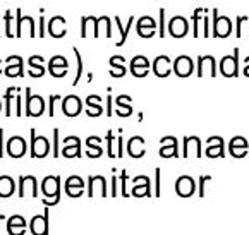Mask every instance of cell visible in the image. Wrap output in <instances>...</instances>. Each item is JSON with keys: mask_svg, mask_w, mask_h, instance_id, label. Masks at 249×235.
Wrapping results in <instances>:
<instances>
[{"mask_svg": "<svg viewBox=\"0 0 249 235\" xmlns=\"http://www.w3.org/2000/svg\"><path fill=\"white\" fill-rule=\"evenodd\" d=\"M41 192H43V204L55 206L60 201V177L48 175L41 182Z\"/></svg>", "mask_w": 249, "mask_h": 235, "instance_id": "1", "label": "cell"}, {"mask_svg": "<svg viewBox=\"0 0 249 235\" xmlns=\"http://www.w3.org/2000/svg\"><path fill=\"white\" fill-rule=\"evenodd\" d=\"M28 31V36L35 38L36 36V24H35V19L31 16H22L21 9H16V36L22 38L24 33Z\"/></svg>", "mask_w": 249, "mask_h": 235, "instance_id": "2", "label": "cell"}, {"mask_svg": "<svg viewBox=\"0 0 249 235\" xmlns=\"http://www.w3.org/2000/svg\"><path fill=\"white\" fill-rule=\"evenodd\" d=\"M213 22H212V36L213 38H227L232 33V21L227 16H218V9L212 11Z\"/></svg>", "mask_w": 249, "mask_h": 235, "instance_id": "3", "label": "cell"}, {"mask_svg": "<svg viewBox=\"0 0 249 235\" xmlns=\"http://www.w3.org/2000/svg\"><path fill=\"white\" fill-rule=\"evenodd\" d=\"M45 112V100L40 95H31V89L26 88V112L28 117H40Z\"/></svg>", "mask_w": 249, "mask_h": 235, "instance_id": "4", "label": "cell"}, {"mask_svg": "<svg viewBox=\"0 0 249 235\" xmlns=\"http://www.w3.org/2000/svg\"><path fill=\"white\" fill-rule=\"evenodd\" d=\"M220 72L225 77L239 76V48H234L232 55H225L220 60Z\"/></svg>", "mask_w": 249, "mask_h": 235, "instance_id": "5", "label": "cell"}, {"mask_svg": "<svg viewBox=\"0 0 249 235\" xmlns=\"http://www.w3.org/2000/svg\"><path fill=\"white\" fill-rule=\"evenodd\" d=\"M50 153V143L45 136H36V131L31 129V156L45 158Z\"/></svg>", "mask_w": 249, "mask_h": 235, "instance_id": "6", "label": "cell"}, {"mask_svg": "<svg viewBox=\"0 0 249 235\" xmlns=\"http://www.w3.org/2000/svg\"><path fill=\"white\" fill-rule=\"evenodd\" d=\"M158 30V22L151 16H141L136 22V31L141 38H153Z\"/></svg>", "mask_w": 249, "mask_h": 235, "instance_id": "7", "label": "cell"}, {"mask_svg": "<svg viewBox=\"0 0 249 235\" xmlns=\"http://www.w3.org/2000/svg\"><path fill=\"white\" fill-rule=\"evenodd\" d=\"M4 62V74L7 77H24V60L21 55H9Z\"/></svg>", "mask_w": 249, "mask_h": 235, "instance_id": "8", "label": "cell"}, {"mask_svg": "<svg viewBox=\"0 0 249 235\" xmlns=\"http://www.w3.org/2000/svg\"><path fill=\"white\" fill-rule=\"evenodd\" d=\"M172 70L179 77H189L191 74L195 72V62H193V59L189 55H179L174 60Z\"/></svg>", "mask_w": 249, "mask_h": 235, "instance_id": "9", "label": "cell"}, {"mask_svg": "<svg viewBox=\"0 0 249 235\" xmlns=\"http://www.w3.org/2000/svg\"><path fill=\"white\" fill-rule=\"evenodd\" d=\"M48 72L53 77H64L69 70V62H67L66 57L62 55H53L48 60Z\"/></svg>", "mask_w": 249, "mask_h": 235, "instance_id": "10", "label": "cell"}, {"mask_svg": "<svg viewBox=\"0 0 249 235\" xmlns=\"http://www.w3.org/2000/svg\"><path fill=\"white\" fill-rule=\"evenodd\" d=\"M189 31V22L184 16H176L169 22V33L174 38H184Z\"/></svg>", "mask_w": 249, "mask_h": 235, "instance_id": "11", "label": "cell"}, {"mask_svg": "<svg viewBox=\"0 0 249 235\" xmlns=\"http://www.w3.org/2000/svg\"><path fill=\"white\" fill-rule=\"evenodd\" d=\"M47 31L52 38H64L67 34V22L62 16H53L48 21Z\"/></svg>", "mask_w": 249, "mask_h": 235, "instance_id": "12", "label": "cell"}, {"mask_svg": "<svg viewBox=\"0 0 249 235\" xmlns=\"http://www.w3.org/2000/svg\"><path fill=\"white\" fill-rule=\"evenodd\" d=\"M26 141L24 137L21 136H14L7 141V146H5V151L11 158H22L26 154Z\"/></svg>", "mask_w": 249, "mask_h": 235, "instance_id": "13", "label": "cell"}, {"mask_svg": "<svg viewBox=\"0 0 249 235\" xmlns=\"http://www.w3.org/2000/svg\"><path fill=\"white\" fill-rule=\"evenodd\" d=\"M83 110V103H81L79 96L69 95L62 100V112L67 117H77Z\"/></svg>", "mask_w": 249, "mask_h": 235, "instance_id": "14", "label": "cell"}, {"mask_svg": "<svg viewBox=\"0 0 249 235\" xmlns=\"http://www.w3.org/2000/svg\"><path fill=\"white\" fill-rule=\"evenodd\" d=\"M64 158H79L81 156V139L77 136H69L64 139L62 148Z\"/></svg>", "mask_w": 249, "mask_h": 235, "instance_id": "15", "label": "cell"}, {"mask_svg": "<svg viewBox=\"0 0 249 235\" xmlns=\"http://www.w3.org/2000/svg\"><path fill=\"white\" fill-rule=\"evenodd\" d=\"M129 70L134 77H144L150 72V60L144 55H136L129 64Z\"/></svg>", "mask_w": 249, "mask_h": 235, "instance_id": "16", "label": "cell"}, {"mask_svg": "<svg viewBox=\"0 0 249 235\" xmlns=\"http://www.w3.org/2000/svg\"><path fill=\"white\" fill-rule=\"evenodd\" d=\"M26 194H31L33 198L38 196L36 179L33 175H22L19 179V198H24Z\"/></svg>", "mask_w": 249, "mask_h": 235, "instance_id": "17", "label": "cell"}, {"mask_svg": "<svg viewBox=\"0 0 249 235\" xmlns=\"http://www.w3.org/2000/svg\"><path fill=\"white\" fill-rule=\"evenodd\" d=\"M205 69L208 70L212 77H216V60H215V57H212V55H199L198 67H196V76L203 77V74H205Z\"/></svg>", "mask_w": 249, "mask_h": 235, "instance_id": "18", "label": "cell"}, {"mask_svg": "<svg viewBox=\"0 0 249 235\" xmlns=\"http://www.w3.org/2000/svg\"><path fill=\"white\" fill-rule=\"evenodd\" d=\"M153 72L158 77H169L172 72V62H170V57L167 55H160L153 60Z\"/></svg>", "mask_w": 249, "mask_h": 235, "instance_id": "19", "label": "cell"}, {"mask_svg": "<svg viewBox=\"0 0 249 235\" xmlns=\"http://www.w3.org/2000/svg\"><path fill=\"white\" fill-rule=\"evenodd\" d=\"M30 228L33 235H48V210H45V215H35Z\"/></svg>", "mask_w": 249, "mask_h": 235, "instance_id": "20", "label": "cell"}, {"mask_svg": "<svg viewBox=\"0 0 249 235\" xmlns=\"http://www.w3.org/2000/svg\"><path fill=\"white\" fill-rule=\"evenodd\" d=\"M195 189H196L195 180L191 179L189 175L179 177V180H177V184H176V192L180 198H189V196H193L195 194Z\"/></svg>", "mask_w": 249, "mask_h": 235, "instance_id": "21", "label": "cell"}, {"mask_svg": "<svg viewBox=\"0 0 249 235\" xmlns=\"http://www.w3.org/2000/svg\"><path fill=\"white\" fill-rule=\"evenodd\" d=\"M89 30H93V36L100 38L98 17H95V16H83V17H81V38L88 36V31Z\"/></svg>", "mask_w": 249, "mask_h": 235, "instance_id": "22", "label": "cell"}, {"mask_svg": "<svg viewBox=\"0 0 249 235\" xmlns=\"http://www.w3.org/2000/svg\"><path fill=\"white\" fill-rule=\"evenodd\" d=\"M83 191H85V182H83V179L77 175H71L66 182L67 196H71V198H79V196L83 194Z\"/></svg>", "mask_w": 249, "mask_h": 235, "instance_id": "23", "label": "cell"}, {"mask_svg": "<svg viewBox=\"0 0 249 235\" xmlns=\"http://www.w3.org/2000/svg\"><path fill=\"white\" fill-rule=\"evenodd\" d=\"M7 232H9V235H24L26 220L21 215H12L7 220Z\"/></svg>", "mask_w": 249, "mask_h": 235, "instance_id": "24", "label": "cell"}, {"mask_svg": "<svg viewBox=\"0 0 249 235\" xmlns=\"http://www.w3.org/2000/svg\"><path fill=\"white\" fill-rule=\"evenodd\" d=\"M45 59L41 55H31L30 59H28V66H30V69H28V74H30L31 77H41L45 74Z\"/></svg>", "mask_w": 249, "mask_h": 235, "instance_id": "25", "label": "cell"}, {"mask_svg": "<svg viewBox=\"0 0 249 235\" xmlns=\"http://www.w3.org/2000/svg\"><path fill=\"white\" fill-rule=\"evenodd\" d=\"M110 67L112 69L108 70V74L112 77H124L125 72H127V69H125V59L122 55H114V57H110Z\"/></svg>", "mask_w": 249, "mask_h": 235, "instance_id": "26", "label": "cell"}, {"mask_svg": "<svg viewBox=\"0 0 249 235\" xmlns=\"http://www.w3.org/2000/svg\"><path fill=\"white\" fill-rule=\"evenodd\" d=\"M229 151H231V154L235 156V158H242V156L248 154V141L241 136L234 137L231 141V144H229Z\"/></svg>", "mask_w": 249, "mask_h": 235, "instance_id": "27", "label": "cell"}, {"mask_svg": "<svg viewBox=\"0 0 249 235\" xmlns=\"http://www.w3.org/2000/svg\"><path fill=\"white\" fill-rule=\"evenodd\" d=\"M127 153L132 158H141L144 154V139L141 136H134L127 143Z\"/></svg>", "mask_w": 249, "mask_h": 235, "instance_id": "28", "label": "cell"}, {"mask_svg": "<svg viewBox=\"0 0 249 235\" xmlns=\"http://www.w3.org/2000/svg\"><path fill=\"white\" fill-rule=\"evenodd\" d=\"M96 192H100L102 196H107V182L102 175H93L89 177V187H88V196H95Z\"/></svg>", "mask_w": 249, "mask_h": 235, "instance_id": "29", "label": "cell"}, {"mask_svg": "<svg viewBox=\"0 0 249 235\" xmlns=\"http://www.w3.org/2000/svg\"><path fill=\"white\" fill-rule=\"evenodd\" d=\"M132 196H150V179L146 175H140L134 179V189H132Z\"/></svg>", "mask_w": 249, "mask_h": 235, "instance_id": "30", "label": "cell"}, {"mask_svg": "<svg viewBox=\"0 0 249 235\" xmlns=\"http://www.w3.org/2000/svg\"><path fill=\"white\" fill-rule=\"evenodd\" d=\"M102 98H100L98 95H89L88 98H86V107H88V110H86V114L89 115V117H100V115L103 114V108H102Z\"/></svg>", "mask_w": 249, "mask_h": 235, "instance_id": "31", "label": "cell"}, {"mask_svg": "<svg viewBox=\"0 0 249 235\" xmlns=\"http://www.w3.org/2000/svg\"><path fill=\"white\" fill-rule=\"evenodd\" d=\"M115 105H117V112L115 114L119 117H129L132 114V107H131V96L127 95H121L115 100Z\"/></svg>", "mask_w": 249, "mask_h": 235, "instance_id": "32", "label": "cell"}, {"mask_svg": "<svg viewBox=\"0 0 249 235\" xmlns=\"http://www.w3.org/2000/svg\"><path fill=\"white\" fill-rule=\"evenodd\" d=\"M134 16H131V17L127 19V24L125 26H122V21H121V17L119 16H115L114 17V21H115V24H117V28H119V31H121V40L117 41V47H122V45L127 41V36H129V31H131V28H132V24H134Z\"/></svg>", "mask_w": 249, "mask_h": 235, "instance_id": "33", "label": "cell"}, {"mask_svg": "<svg viewBox=\"0 0 249 235\" xmlns=\"http://www.w3.org/2000/svg\"><path fill=\"white\" fill-rule=\"evenodd\" d=\"M16 191V184L12 177L9 175H0V198H11Z\"/></svg>", "mask_w": 249, "mask_h": 235, "instance_id": "34", "label": "cell"}, {"mask_svg": "<svg viewBox=\"0 0 249 235\" xmlns=\"http://www.w3.org/2000/svg\"><path fill=\"white\" fill-rule=\"evenodd\" d=\"M189 151H193L196 156H201V141H199V137L191 136L184 139V156H187Z\"/></svg>", "mask_w": 249, "mask_h": 235, "instance_id": "35", "label": "cell"}, {"mask_svg": "<svg viewBox=\"0 0 249 235\" xmlns=\"http://www.w3.org/2000/svg\"><path fill=\"white\" fill-rule=\"evenodd\" d=\"M86 146L89 148V151H86V154H88L89 158H100L103 154V150H102V146H100V137L89 136L88 139H86Z\"/></svg>", "mask_w": 249, "mask_h": 235, "instance_id": "36", "label": "cell"}, {"mask_svg": "<svg viewBox=\"0 0 249 235\" xmlns=\"http://www.w3.org/2000/svg\"><path fill=\"white\" fill-rule=\"evenodd\" d=\"M205 11L206 9L198 7L193 14H191V19H193V36L195 38L199 36V21H201L203 16H205Z\"/></svg>", "mask_w": 249, "mask_h": 235, "instance_id": "37", "label": "cell"}, {"mask_svg": "<svg viewBox=\"0 0 249 235\" xmlns=\"http://www.w3.org/2000/svg\"><path fill=\"white\" fill-rule=\"evenodd\" d=\"M18 89L19 88H14V86H11V88H7V91H5V95H4V100H5V117H11V115H12V100H14Z\"/></svg>", "mask_w": 249, "mask_h": 235, "instance_id": "38", "label": "cell"}, {"mask_svg": "<svg viewBox=\"0 0 249 235\" xmlns=\"http://www.w3.org/2000/svg\"><path fill=\"white\" fill-rule=\"evenodd\" d=\"M224 141H222V137H220V141L216 143V146H212V144H208V150H206V156H210V158H216V156H224Z\"/></svg>", "mask_w": 249, "mask_h": 235, "instance_id": "39", "label": "cell"}, {"mask_svg": "<svg viewBox=\"0 0 249 235\" xmlns=\"http://www.w3.org/2000/svg\"><path fill=\"white\" fill-rule=\"evenodd\" d=\"M72 51H74V55H76V62H77V72H76V77H74V83H72V86H76L77 83H79L81 76H83V59H81V51L77 50L76 47L72 48Z\"/></svg>", "mask_w": 249, "mask_h": 235, "instance_id": "40", "label": "cell"}, {"mask_svg": "<svg viewBox=\"0 0 249 235\" xmlns=\"http://www.w3.org/2000/svg\"><path fill=\"white\" fill-rule=\"evenodd\" d=\"M102 26L105 28V36L112 38V21H110L108 16H100L98 17V31H100Z\"/></svg>", "mask_w": 249, "mask_h": 235, "instance_id": "41", "label": "cell"}, {"mask_svg": "<svg viewBox=\"0 0 249 235\" xmlns=\"http://www.w3.org/2000/svg\"><path fill=\"white\" fill-rule=\"evenodd\" d=\"M4 21H5V36H7V38H14L16 33L12 31V12L11 11H5Z\"/></svg>", "mask_w": 249, "mask_h": 235, "instance_id": "42", "label": "cell"}, {"mask_svg": "<svg viewBox=\"0 0 249 235\" xmlns=\"http://www.w3.org/2000/svg\"><path fill=\"white\" fill-rule=\"evenodd\" d=\"M158 17H160V21H158V36L163 40L165 34H167V31H165V9L160 7V11H158Z\"/></svg>", "mask_w": 249, "mask_h": 235, "instance_id": "43", "label": "cell"}, {"mask_svg": "<svg viewBox=\"0 0 249 235\" xmlns=\"http://www.w3.org/2000/svg\"><path fill=\"white\" fill-rule=\"evenodd\" d=\"M177 144H174V146H161L160 150V156L161 158H170V156H177Z\"/></svg>", "mask_w": 249, "mask_h": 235, "instance_id": "44", "label": "cell"}, {"mask_svg": "<svg viewBox=\"0 0 249 235\" xmlns=\"http://www.w3.org/2000/svg\"><path fill=\"white\" fill-rule=\"evenodd\" d=\"M248 21H249L248 16H237V17H235V31H234V34L237 38L242 36V24H244V22H248Z\"/></svg>", "mask_w": 249, "mask_h": 235, "instance_id": "45", "label": "cell"}, {"mask_svg": "<svg viewBox=\"0 0 249 235\" xmlns=\"http://www.w3.org/2000/svg\"><path fill=\"white\" fill-rule=\"evenodd\" d=\"M107 148H108V156H110V158H115L117 154L114 153V134H112V131H108V133H107Z\"/></svg>", "mask_w": 249, "mask_h": 235, "instance_id": "46", "label": "cell"}, {"mask_svg": "<svg viewBox=\"0 0 249 235\" xmlns=\"http://www.w3.org/2000/svg\"><path fill=\"white\" fill-rule=\"evenodd\" d=\"M57 100H60L59 95H50V98H48V117H53L55 115V101Z\"/></svg>", "mask_w": 249, "mask_h": 235, "instance_id": "47", "label": "cell"}, {"mask_svg": "<svg viewBox=\"0 0 249 235\" xmlns=\"http://www.w3.org/2000/svg\"><path fill=\"white\" fill-rule=\"evenodd\" d=\"M53 156L59 158V129H53Z\"/></svg>", "mask_w": 249, "mask_h": 235, "instance_id": "48", "label": "cell"}, {"mask_svg": "<svg viewBox=\"0 0 249 235\" xmlns=\"http://www.w3.org/2000/svg\"><path fill=\"white\" fill-rule=\"evenodd\" d=\"M19 93H21V89H18V93H16L14 103H16V114H18V117H21V115H22V108H21V98H22V96L19 95Z\"/></svg>", "mask_w": 249, "mask_h": 235, "instance_id": "49", "label": "cell"}, {"mask_svg": "<svg viewBox=\"0 0 249 235\" xmlns=\"http://www.w3.org/2000/svg\"><path fill=\"white\" fill-rule=\"evenodd\" d=\"M203 30H205V38H208V36H212V33H210V19H208V14H206V11H205V16H203Z\"/></svg>", "mask_w": 249, "mask_h": 235, "instance_id": "50", "label": "cell"}, {"mask_svg": "<svg viewBox=\"0 0 249 235\" xmlns=\"http://www.w3.org/2000/svg\"><path fill=\"white\" fill-rule=\"evenodd\" d=\"M174 144H177V139L172 136H167L161 139V146H174Z\"/></svg>", "mask_w": 249, "mask_h": 235, "instance_id": "51", "label": "cell"}, {"mask_svg": "<svg viewBox=\"0 0 249 235\" xmlns=\"http://www.w3.org/2000/svg\"><path fill=\"white\" fill-rule=\"evenodd\" d=\"M125 179H127V172L122 170L121 173V180H122V196H127V189H125Z\"/></svg>", "mask_w": 249, "mask_h": 235, "instance_id": "52", "label": "cell"}, {"mask_svg": "<svg viewBox=\"0 0 249 235\" xmlns=\"http://www.w3.org/2000/svg\"><path fill=\"white\" fill-rule=\"evenodd\" d=\"M38 36H45V16H40V31H38Z\"/></svg>", "mask_w": 249, "mask_h": 235, "instance_id": "53", "label": "cell"}, {"mask_svg": "<svg viewBox=\"0 0 249 235\" xmlns=\"http://www.w3.org/2000/svg\"><path fill=\"white\" fill-rule=\"evenodd\" d=\"M0 158H4V129H0Z\"/></svg>", "mask_w": 249, "mask_h": 235, "instance_id": "54", "label": "cell"}, {"mask_svg": "<svg viewBox=\"0 0 249 235\" xmlns=\"http://www.w3.org/2000/svg\"><path fill=\"white\" fill-rule=\"evenodd\" d=\"M107 115L112 117V96H107Z\"/></svg>", "mask_w": 249, "mask_h": 235, "instance_id": "55", "label": "cell"}, {"mask_svg": "<svg viewBox=\"0 0 249 235\" xmlns=\"http://www.w3.org/2000/svg\"><path fill=\"white\" fill-rule=\"evenodd\" d=\"M112 196H117V177L112 179Z\"/></svg>", "mask_w": 249, "mask_h": 235, "instance_id": "56", "label": "cell"}, {"mask_svg": "<svg viewBox=\"0 0 249 235\" xmlns=\"http://www.w3.org/2000/svg\"><path fill=\"white\" fill-rule=\"evenodd\" d=\"M117 156L122 158V136L119 137V144H117Z\"/></svg>", "mask_w": 249, "mask_h": 235, "instance_id": "57", "label": "cell"}, {"mask_svg": "<svg viewBox=\"0 0 249 235\" xmlns=\"http://www.w3.org/2000/svg\"><path fill=\"white\" fill-rule=\"evenodd\" d=\"M157 194H160V170L157 168Z\"/></svg>", "mask_w": 249, "mask_h": 235, "instance_id": "58", "label": "cell"}, {"mask_svg": "<svg viewBox=\"0 0 249 235\" xmlns=\"http://www.w3.org/2000/svg\"><path fill=\"white\" fill-rule=\"evenodd\" d=\"M244 76H248V77H249V66H246V69H244Z\"/></svg>", "mask_w": 249, "mask_h": 235, "instance_id": "59", "label": "cell"}, {"mask_svg": "<svg viewBox=\"0 0 249 235\" xmlns=\"http://www.w3.org/2000/svg\"><path fill=\"white\" fill-rule=\"evenodd\" d=\"M246 66H249V57H246V59H244V67Z\"/></svg>", "mask_w": 249, "mask_h": 235, "instance_id": "60", "label": "cell"}, {"mask_svg": "<svg viewBox=\"0 0 249 235\" xmlns=\"http://www.w3.org/2000/svg\"><path fill=\"white\" fill-rule=\"evenodd\" d=\"M0 74H2V57H0Z\"/></svg>", "mask_w": 249, "mask_h": 235, "instance_id": "61", "label": "cell"}, {"mask_svg": "<svg viewBox=\"0 0 249 235\" xmlns=\"http://www.w3.org/2000/svg\"><path fill=\"white\" fill-rule=\"evenodd\" d=\"M2 220H5V217H4V215H0V221H2Z\"/></svg>", "mask_w": 249, "mask_h": 235, "instance_id": "62", "label": "cell"}, {"mask_svg": "<svg viewBox=\"0 0 249 235\" xmlns=\"http://www.w3.org/2000/svg\"><path fill=\"white\" fill-rule=\"evenodd\" d=\"M0 110H2V101H0Z\"/></svg>", "mask_w": 249, "mask_h": 235, "instance_id": "63", "label": "cell"}, {"mask_svg": "<svg viewBox=\"0 0 249 235\" xmlns=\"http://www.w3.org/2000/svg\"><path fill=\"white\" fill-rule=\"evenodd\" d=\"M0 36H2V33H0Z\"/></svg>", "mask_w": 249, "mask_h": 235, "instance_id": "64", "label": "cell"}]
</instances>
